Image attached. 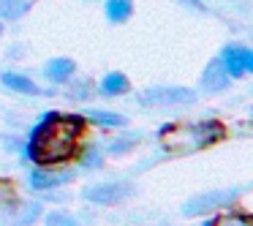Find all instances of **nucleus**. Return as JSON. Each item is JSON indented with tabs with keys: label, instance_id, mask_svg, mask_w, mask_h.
Wrapping results in <instances>:
<instances>
[{
	"label": "nucleus",
	"instance_id": "9",
	"mask_svg": "<svg viewBox=\"0 0 253 226\" xmlns=\"http://www.w3.org/2000/svg\"><path fill=\"white\" fill-rule=\"evenodd\" d=\"M46 77L55 79V82H63V79H68L74 71H77V66H74V60H68V57H55L52 63H46Z\"/></svg>",
	"mask_w": 253,
	"mask_h": 226
},
{
	"label": "nucleus",
	"instance_id": "15",
	"mask_svg": "<svg viewBox=\"0 0 253 226\" xmlns=\"http://www.w3.org/2000/svg\"><path fill=\"white\" fill-rule=\"evenodd\" d=\"M207 226H253V218H248V215H226V218H215Z\"/></svg>",
	"mask_w": 253,
	"mask_h": 226
},
{
	"label": "nucleus",
	"instance_id": "10",
	"mask_svg": "<svg viewBox=\"0 0 253 226\" xmlns=\"http://www.w3.org/2000/svg\"><path fill=\"white\" fill-rule=\"evenodd\" d=\"M133 14V0H106V19L109 22H126Z\"/></svg>",
	"mask_w": 253,
	"mask_h": 226
},
{
	"label": "nucleus",
	"instance_id": "14",
	"mask_svg": "<svg viewBox=\"0 0 253 226\" xmlns=\"http://www.w3.org/2000/svg\"><path fill=\"white\" fill-rule=\"evenodd\" d=\"M87 120L101 123V126H106V128H120V126H126V123H128L123 115H115V112H101V109H90L87 112Z\"/></svg>",
	"mask_w": 253,
	"mask_h": 226
},
{
	"label": "nucleus",
	"instance_id": "11",
	"mask_svg": "<svg viewBox=\"0 0 253 226\" xmlns=\"http://www.w3.org/2000/svg\"><path fill=\"white\" fill-rule=\"evenodd\" d=\"M33 8V0H0V17L3 19H19Z\"/></svg>",
	"mask_w": 253,
	"mask_h": 226
},
{
	"label": "nucleus",
	"instance_id": "8",
	"mask_svg": "<svg viewBox=\"0 0 253 226\" xmlns=\"http://www.w3.org/2000/svg\"><path fill=\"white\" fill-rule=\"evenodd\" d=\"M128 90H131V82H128V77L120 71H112L101 79V93L104 95H123V93H128Z\"/></svg>",
	"mask_w": 253,
	"mask_h": 226
},
{
	"label": "nucleus",
	"instance_id": "18",
	"mask_svg": "<svg viewBox=\"0 0 253 226\" xmlns=\"http://www.w3.org/2000/svg\"><path fill=\"white\" fill-rule=\"evenodd\" d=\"M185 3H191V6L199 8V11H204V3H202V0H185Z\"/></svg>",
	"mask_w": 253,
	"mask_h": 226
},
{
	"label": "nucleus",
	"instance_id": "2",
	"mask_svg": "<svg viewBox=\"0 0 253 226\" xmlns=\"http://www.w3.org/2000/svg\"><path fill=\"white\" fill-rule=\"evenodd\" d=\"M169 128L177 131L180 136H185L191 147H210L223 136V126L218 120H204V123H193V126H169Z\"/></svg>",
	"mask_w": 253,
	"mask_h": 226
},
{
	"label": "nucleus",
	"instance_id": "6",
	"mask_svg": "<svg viewBox=\"0 0 253 226\" xmlns=\"http://www.w3.org/2000/svg\"><path fill=\"white\" fill-rule=\"evenodd\" d=\"M226 71L231 77H242V74H253V49L251 46H226L220 52Z\"/></svg>",
	"mask_w": 253,
	"mask_h": 226
},
{
	"label": "nucleus",
	"instance_id": "12",
	"mask_svg": "<svg viewBox=\"0 0 253 226\" xmlns=\"http://www.w3.org/2000/svg\"><path fill=\"white\" fill-rule=\"evenodd\" d=\"M0 82L6 85L8 90H17V93H39V88H36V82H30L28 77H22V74H11V71H6L3 77H0Z\"/></svg>",
	"mask_w": 253,
	"mask_h": 226
},
{
	"label": "nucleus",
	"instance_id": "5",
	"mask_svg": "<svg viewBox=\"0 0 253 226\" xmlns=\"http://www.w3.org/2000/svg\"><path fill=\"white\" fill-rule=\"evenodd\" d=\"M133 193V188L128 182H101V185L84 188V199L95 204H117L123 199H128Z\"/></svg>",
	"mask_w": 253,
	"mask_h": 226
},
{
	"label": "nucleus",
	"instance_id": "1",
	"mask_svg": "<svg viewBox=\"0 0 253 226\" xmlns=\"http://www.w3.org/2000/svg\"><path fill=\"white\" fill-rule=\"evenodd\" d=\"M84 120L87 117L82 115H60V112L46 115L30 134L28 155L39 166H57L74 158L79 147V136L84 131Z\"/></svg>",
	"mask_w": 253,
	"mask_h": 226
},
{
	"label": "nucleus",
	"instance_id": "7",
	"mask_svg": "<svg viewBox=\"0 0 253 226\" xmlns=\"http://www.w3.org/2000/svg\"><path fill=\"white\" fill-rule=\"evenodd\" d=\"M229 77L231 74L226 71V66H223V60H212L207 66V71L202 74V88H204V93H220V90H226L229 88Z\"/></svg>",
	"mask_w": 253,
	"mask_h": 226
},
{
	"label": "nucleus",
	"instance_id": "16",
	"mask_svg": "<svg viewBox=\"0 0 253 226\" xmlns=\"http://www.w3.org/2000/svg\"><path fill=\"white\" fill-rule=\"evenodd\" d=\"M46 226H77V221L71 215H63V213H52L46 218Z\"/></svg>",
	"mask_w": 253,
	"mask_h": 226
},
{
	"label": "nucleus",
	"instance_id": "17",
	"mask_svg": "<svg viewBox=\"0 0 253 226\" xmlns=\"http://www.w3.org/2000/svg\"><path fill=\"white\" fill-rule=\"evenodd\" d=\"M133 144H131V139H115V142H109V153H115V155H123V153H128Z\"/></svg>",
	"mask_w": 253,
	"mask_h": 226
},
{
	"label": "nucleus",
	"instance_id": "13",
	"mask_svg": "<svg viewBox=\"0 0 253 226\" xmlns=\"http://www.w3.org/2000/svg\"><path fill=\"white\" fill-rule=\"evenodd\" d=\"M66 180H68V175H49V172H41V169L30 172V185L39 188V191L55 188V185H60V182H66Z\"/></svg>",
	"mask_w": 253,
	"mask_h": 226
},
{
	"label": "nucleus",
	"instance_id": "3",
	"mask_svg": "<svg viewBox=\"0 0 253 226\" xmlns=\"http://www.w3.org/2000/svg\"><path fill=\"white\" fill-rule=\"evenodd\" d=\"M139 101L147 106H177V104H193L196 93L188 88H147L142 90Z\"/></svg>",
	"mask_w": 253,
	"mask_h": 226
},
{
	"label": "nucleus",
	"instance_id": "4",
	"mask_svg": "<svg viewBox=\"0 0 253 226\" xmlns=\"http://www.w3.org/2000/svg\"><path fill=\"white\" fill-rule=\"evenodd\" d=\"M234 196H237V191H207V193H199V196L191 199V202H185L182 213H185L188 218H193V215H204V213H215V210L226 207Z\"/></svg>",
	"mask_w": 253,
	"mask_h": 226
}]
</instances>
